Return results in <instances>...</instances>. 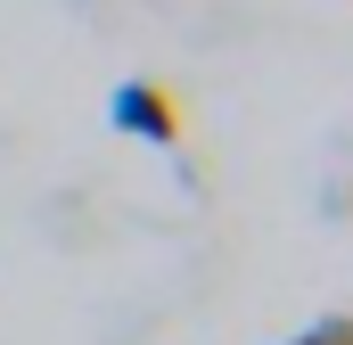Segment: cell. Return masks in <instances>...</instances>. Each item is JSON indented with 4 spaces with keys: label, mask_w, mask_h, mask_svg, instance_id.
Instances as JSON below:
<instances>
[{
    "label": "cell",
    "mask_w": 353,
    "mask_h": 345,
    "mask_svg": "<svg viewBox=\"0 0 353 345\" xmlns=\"http://www.w3.org/2000/svg\"><path fill=\"white\" fill-rule=\"evenodd\" d=\"M107 124L132 132V140H148V148H173L181 140V99L165 83H148V75H132V83H115V99H107Z\"/></svg>",
    "instance_id": "cell-1"
},
{
    "label": "cell",
    "mask_w": 353,
    "mask_h": 345,
    "mask_svg": "<svg viewBox=\"0 0 353 345\" xmlns=\"http://www.w3.org/2000/svg\"><path fill=\"white\" fill-rule=\"evenodd\" d=\"M288 345H353V337H345V321H337V313H329V321H312V329H304V337H288Z\"/></svg>",
    "instance_id": "cell-2"
}]
</instances>
